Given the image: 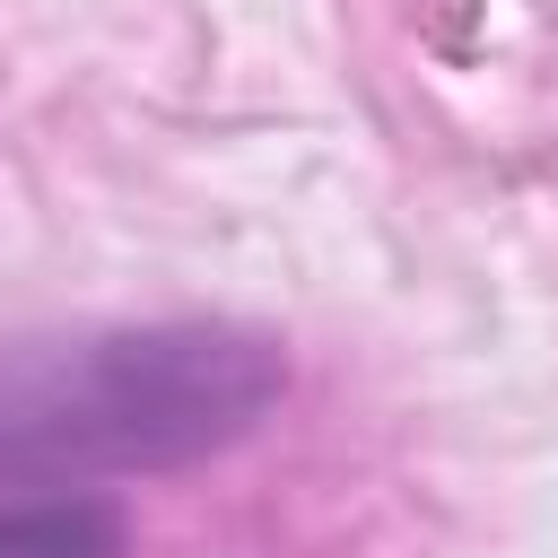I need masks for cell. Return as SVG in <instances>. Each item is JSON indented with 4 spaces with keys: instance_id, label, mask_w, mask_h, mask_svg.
Wrapping results in <instances>:
<instances>
[{
    "instance_id": "6da1fadb",
    "label": "cell",
    "mask_w": 558,
    "mask_h": 558,
    "mask_svg": "<svg viewBox=\"0 0 558 558\" xmlns=\"http://www.w3.org/2000/svg\"><path fill=\"white\" fill-rule=\"evenodd\" d=\"M288 392V349L244 323H87L0 340V480L87 488L244 445Z\"/></svg>"
},
{
    "instance_id": "7a4b0ae2",
    "label": "cell",
    "mask_w": 558,
    "mask_h": 558,
    "mask_svg": "<svg viewBox=\"0 0 558 558\" xmlns=\"http://www.w3.org/2000/svg\"><path fill=\"white\" fill-rule=\"evenodd\" d=\"M0 558H122V514L105 497H17L0 506Z\"/></svg>"
}]
</instances>
